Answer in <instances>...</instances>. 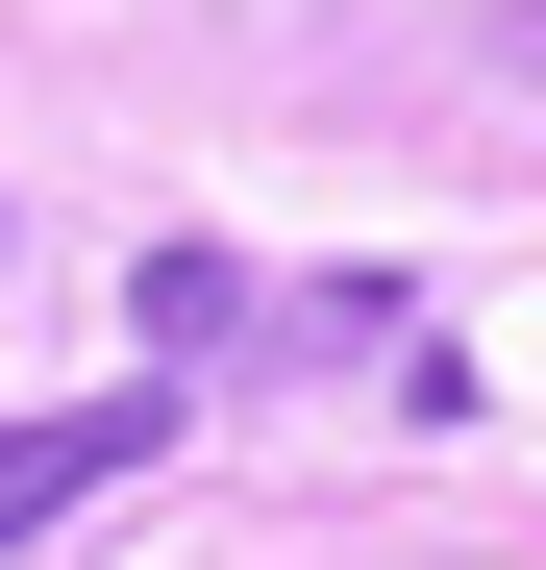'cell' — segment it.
Segmentation results:
<instances>
[{
	"label": "cell",
	"mask_w": 546,
	"mask_h": 570,
	"mask_svg": "<svg viewBox=\"0 0 546 570\" xmlns=\"http://www.w3.org/2000/svg\"><path fill=\"white\" fill-rule=\"evenodd\" d=\"M497 75H521V100H546V0H521V26H497Z\"/></svg>",
	"instance_id": "3"
},
{
	"label": "cell",
	"mask_w": 546,
	"mask_h": 570,
	"mask_svg": "<svg viewBox=\"0 0 546 570\" xmlns=\"http://www.w3.org/2000/svg\"><path fill=\"white\" fill-rule=\"evenodd\" d=\"M125 323H149V397H199V347H248V273L224 248H125Z\"/></svg>",
	"instance_id": "2"
},
{
	"label": "cell",
	"mask_w": 546,
	"mask_h": 570,
	"mask_svg": "<svg viewBox=\"0 0 546 570\" xmlns=\"http://www.w3.org/2000/svg\"><path fill=\"white\" fill-rule=\"evenodd\" d=\"M149 446H174V397H50V422H0V546H50L75 497H125Z\"/></svg>",
	"instance_id": "1"
}]
</instances>
